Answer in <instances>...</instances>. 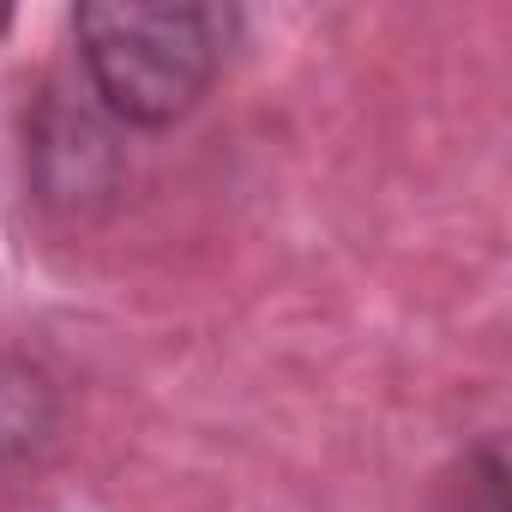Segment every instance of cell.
I'll return each mask as SVG.
<instances>
[{
    "label": "cell",
    "mask_w": 512,
    "mask_h": 512,
    "mask_svg": "<svg viewBox=\"0 0 512 512\" xmlns=\"http://www.w3.org/2000/svg\"><path fill=\"white\" fill-rule=\"evenodd\" d=\"M25 163H31V181L49 205L61 211H85V205H103L115 193V175H121V151L115 139L103 133V121L61 97V91H43L37 115H31V133H25Z\"/></svg>",
    "instance_id": "7a4b0ae2"
},
{
    "label": "cell",
    "mask_w": 512,
    "mask_h": 512,
    "mask_svg": "<svg viewBox=\"0 0 512 512\" xmlns=\"http://www.w3.org/2000/svg\"><path fill=\"white\" fill-rule=\"evenodd\" d=\"M7 25H13V7H0V37H7Z\"/></svg>",
    "instance_id": "277c9868"
},
{
    "label": "cell",
    "mask_w": 512,
    "mask_h": 512,
    "mask_svg": "<svg viewBox=\"0 0 512 512\" xmlns=\"http://www.w3.org/2000/svg\"><path fill=\"white\" fill-rule=\"evenodd\" d=\"M235 31L241 13L211 7V0H85L73 7L85 85L97 109L127 127H175L181 115H193Z\"/></svg>",
    "instance_id": "6da1fadb"
},
{
    "label": "cell",
    "mask_w": 512,
    "mask_h": 512,
    "mask_svg": "<svg viewBox=\"0 0 512 512\" xmlns=\"http://www.w3.org/2000/svg\"><path fill=\"white\" fill-rule=\"evenodd\" d=\"M55 434V386L43 368L0 356V464L31 458Z\"/></svg>",
    "instance_id": "3957f363"
}]
</instances>
